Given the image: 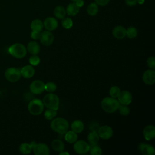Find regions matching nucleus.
<instances>
[{"instance_id":"nucleus-1","label":"nucleus","mask_w":155,"mask_h":155,"mask_svg":"<svg viewBox=\"0 0 155 155\" xmlns=\"http://www.w3.org/2000/svg\"><path fill=\"white\" fill-rule=\"evenodd\" d=\"M51 130L59 134H65L69 128L68 121L62 117L54 119L50 123Z\"/></svg>"},{"instance_id":"nucleus-2","label":"nucleus","mask_w":155,"mask_h":155,"mask_svg":"<svg viewBox=\"0 0 155 155\" xmlns=\"http://www.w3.org/2000/svg\"><path fill=\"white\" fill-rule=\"evenodd\" d=\"M120 103L116 98H113L112 97H107L104 98L101 102V105L102 110L108 113H113L115 112L119 106Z\"/></svg>"},{"instance_id":"nucleus-3","label":"nucleus","mask_w":155,"mask_h":155,"mask_svg":"<svg viewBox=\"0 0 155 155\" xmlns=\"http://www.w3.org/2000/svg\"><path fill=\"white\" fill-rule=\"evenodd\" d=\"M8 51L10 55L17 59H21L27 54L26 47L21 43H15L8 47Z\"/></svg>"},{"instance_id":"nucleus-4","label":"nucleus","mask_w":155,"mask_h":155,"mask_svg":"<svg viewBox=\"0 0 155 155\" xmlns=\"http://www.w3.org/2000/svg\"><path fill=\"white\" fill-rule=\"evenodd\" d=\"M44 105L48 108L57 110L59 108V99L58 96L52 93L46 94L42 100Z\"/></svg>"},{"instance_id":"nucleus-5","label":"nucleus","mask_w":155,"mask_h":155,"mask_svg":"<svg viewBox=\"0 0 155 155\" xmlns=\"http://www.w3.org/2000/svg\"><path fill=\"white\" fill-rule=\"evenodd\" d=\"M44 103L39 99H33L28 104V110L33 115H39L44 110Z\"/></svg>"},{"instance_id":"nucleus-6","label":"nucleus","mask_w":155,"mask_h":155,"mask_svg":"<svg viewBox=\"0 0 155 155\" xmlns=\"http://www.w3.org/2000/svg\"><path fill=\"white\" fill-rule=\"evenodd\" d=\"M4 76L5 79L10 82H17L21 77L20 69L16 67H10L5 70Z\"/></svg>"},{"instance_id":"nucleus-7","label":"nucleus","mask_w":155,"mask_h":155,"mask_svg":"<svg viewBox=\"0 0 155 155\" xmlns=\"http://www.w3.org/2000/svg\"><path fill=\"white\" fill-rule=\"evenodd\" d=\"M73 149L76 153L80 154H86L89 151L90 145L84 140H76L73 145Z\"/></svg>"},{"instance_id":"nucleus-8","label":"nucleus","mask_w":155,"mask_h":155,"mask_svg":"<svg viewBox=\"0 0 155 155\" xmlns=\"http://www.w3.org/2000/svg\"><path fill=\"white\" fill-rule=\"evenodd\" d=\"M30 90L35 94H41L45 90V84L40 80L33 81L30 85Z\"/></svg>"},{"instance_id":"nucleus-9","label":"nucleus","mask_w":155,"mask_h":155,"mask_svg":"<svg viewBox=\"0 0 155 155\" xmlns=\"http://www.w3.org/2000/svg\"><path fill=\"white\" fill-rule=\"evenodd\" d=\"M99 138L102 139H108L112 137L113 134V129L108 125L100 127L97 131Z\"/></svg>"},{"instance_id":"nucleus-10","label":"nucleus","mask_w":155,"mask_h":155,"mask_svg":"<svg viewBox=\"0 0 155 155\" xmlns=\"http://www.w3.org/2000/svg\"><path fill=\"white\" fill-rule=\"evenodd\" d=\"M40 41L42 44L45 46L50 45L54 41V36L50 31H44L40 34Z\"/></svg>"},{"instance_id":"nucleus-11","label":"nucleus","mask_w":155,"mask_h":155,"mask_svg":"<svg viewBox=\"0 0 155 155\" xmlns=\"http://www.w3.org/2000/svg\"><path fill=\"white\" fill-rule=\"evenodd\" d=\"M32 150L35 155H48L50 154V149L48 147L43 143H35Z\"/></svg>"},{"instance_id":"nucleus-12","label":"nucleus","mask_w":155,"mask_h":155,"mask_svg":"<svg viewBox=\"0 0 155 155\" xmlns=\"http://www.w3.org/2000/svg\"><path fill=\"white\" fill-rule=\"evenodd\" d=\"M117 100L120 104L128 105L132 101V95L131 93L128 91L124 90L122 91H120L117 97Z\"/></svg>"},{"instance_id":"nucleus-13","label":"nucleus","mask_w":155,"mask_h":155,"mask_svg":"<svg viewBox=\"0 0 155 155\" xmlns=\"http://www.w3.org/2000/svg\"><path fill=\"white\" fill-rule=\"evenodd\" d=\"M143 81L147 85H153L155 82V71L154 70L149 69L146 70L142 76Z\"/></svg>"},{"instance_id":"nucleus-14","label":"nucleus","mask_w":155,"mask_h":155,"mask_svg":"<svg viewBox=\"0 0 155 155\" xmlns=\"http://www.w3.org/2000/svg\"><path fill=\"white\" fill-rule=\"evenodd\" d=\"M44 26L47 30L53 31L54 30L58 25L57 20L53 17H48L44 21Z\"/></svg>"},{"instance_id":"nucleus-15","label":"nucleus","mask_w":155,"mask_h":155,"mask_svg":"<svg viewBox=\"0 0 155 155\" xmlns=\"http://www.w3.org/2000/svg\"><path fill=\"white\" fill-rule=\"evenodd\" d=\"M20 71H21V76L23 78L25 79H29L33 76L35 70L32 65H27L22 67L20 69Z\"/></svg>"},{"instance_id":"nucleus-16","label":"nucleus","mask_w":155,"mask_h":155,"mask_svg":"<svg viewBox=\"0 0 155 155\" xmlns=\"http://www.w3.org/2000/svg\"><path fill=\"white\" fill-rule=\"evenodd\" d=\"M138 148L143 155H154L155 153L154 147L150 144L142 143L139 145Z\"/></svg>"},{"instance_id":"nucleus-17","label":"nucleus","mask_w":155,"mask_h":155,"mask_svg":"<svg viewBox=\"0 0 155 155\" xmlns=\"http://www.w3.org/2000/svg\"><path fill=\"white\" fill-rule=\"evenodd\" d=\"M143 134L144 138L147 140H150L154 138L155 137V127L153 125H147L143 130Z\"/></svg>"},{"instance_id":"nucleus-18","label":"nucleus","mask_w":155,"mask_h":155,"mask_svg":"<svg viewBox=\"0 0 155 155\" xmlns=\"http://www.w3.org/2000/svg\"><path fill=\"white\" fill-rule=\"evenodd\" d=\"M112 34L114 38L118 39H122L126 36V29L121 25L115 27L113 31Z\"/></svg>"},{"instance_id":"nucleus-19","label":"nucleus","mask_w":155,"mask_h":155,"mask_svg":"<svg viewBox=\"0 0 155 155\" xmlns=\"http://www.w3.org/2000/svg\"><path fill=\"white\" fill-rule=\"evenodd\" d=\"M27 50L31 54L36 55L38 54L40 51V46L36 42L30 41L27 45Z\"/></svg>"},{"instance_id":"nucleus-20","label":"nucleus","mask_w":155,"mask_h":155,"mask_svg":"<svg viewBox=\"0 0 155 155\" xmlns=\"http://www.w3.org/2000/svg\"><path fill=\"white\" fill-rule=\"evenodd\" d=\"M30 27L32 31H35L36 33H41L43 29L44 24L41 20L36 19L31 22Z\"/></svg>"},{"instance_id":"nucleus-21","label":"nucleus","mask_w":155,"mask_h":155,"mask_svg":"<svg viewBox=\"0 0 155 155\" xmlns=\"http://www.w3.org/2000/svg\"><path fill=\"white\" fill-rule=\"evenodd\" d=\"M36 143L32 142L31 143H22L20 145L19 147V151L21 153L23 154H28L31 153L34 145Z\"/></svg>"},{"instance_id":"nucleus-22","label":"nucleus","mask_w":155,"mask_h":155,"mask_svg":"<svg viewBox=\"0 0 155 155\" xmlns=\"http://www.w3.org/2000/svg\"><path fill=\"white\" fill-rule=\"evenodd\" d=\"M80 8L76 5L75 2L70 3L66 8V13L70 16H75L76 15L79 11Z\"/></svg>"},{"instance_id":"nucleus-23","label":"nucleus","mask_w":155,"mask_h":155,"mask_svg":"<svg viewBox=\"0 0 155 155\" xmlns=\"http://www.w3.org/2000/svg\"><path fill=\"white\" fill-rule=\"evenodd\" d=\"M71 128L72 131L76 133H81L84 128V125L83 122L79 120H76L73 122L71 125Z\"/></svg>"},{"instance_id":"nucleus-24","label":"nucleus","mask_w":155,"mask_h":155,"mask_svg":"<svg viewBox=\"0 0 155 155\" xmlns=\"http://www.w3.org/2000/svg\"><path fill=\"white\" fill-rule=\"evenodd\" d=\"M51 147L52 148L58 152H62L64 150L65 148V145L64 142L59 140V139H55L52 141L51 142Z\"/></svg>"},{"instance_id":"nucleus-25","label":"nucleus","mask_w":155,"mask_h":155,"mask_svg":"<svg viewBox=\"0 0 155 155\" xmlns=\"http://www.w3.org/2000/svg\"><path fill=\"white\" fill-rule=\"evenodd\" d=\"M87 140L90 143V145H98V142L99 140V136L97 132L91 131L87 136Z\"/></svg>"},{"instance_id":"nucleus-26","label":"nucleus","mask_w":155,"mask_h":155,"mask_svg":"<svg viewBox=\"0 0 155 155\" xmlns=\"http://www.w3.org/2000/svg\"><path fill=\"white\" fill-rule=\"evenodd\" d=\"M54 15V16L59 19H62L63 18H65V15H66V10L64 8V7L61 6V5H58L56 6L53 11Z\"/></svg>"},{"instance_id":"nucleus-27","label":"nucleus","mask_w":155,"mask_h":155,"mask_svg":"<svg viewBox=\"0 0 155 155\" xmlns=\"http://www.w3.org/2000/svg\"><path fill=\"white\" fill-rule=\"evenodd\" d=\"M65 134V139L70 143H74L78 140V134L73 131H67Z\"/></svg>"},{"instance_id":"nucleus-28","label":"nucleus","mask_w":155,"mask_h":155,"mask_svg":"<svg viewBox=\"0 0 155 155\" xmlns=\"http://www.w3.org/2000/svg\"><path fill=\"white\" fill-rule=\"evenodd\" d=\"M99 11L98 5L95 2H92L87 7V12L88 14L90 16H95L97 15Z\"/></svg>"},{"instance_id":"nucleus-29","label":"nucleus","mask_w":155,"mask_h":155,"mask_svg":"<svg viewBox=\"0 0 155 155\" xmlns=\"http://www.w3.org/2000/svg\"><path fill=\"white\" fill-rule=\"evenodd\" d=\"M57 114V110L48 108L44 112V117L47 120L53 119Z\"/></svg>"},{"instance_id":"nucleus-30","label":"nucleus","mask_w":155,"mask_h":155,"mask_svg":"<svg viewBox=\"0 0 155 155\" xmlns=\"http://www.w3.org/2000/svg\"><path fill=\"white\" fill-rule=\"evenodd\" d=\"M137 35V29L134 27H130L126 30V36L130 39L134 38L135 37H136Z\"/></svg>"},{"instance_id":"nucleus-31","label":"nucleus","mask_w":155,"mask_h":155,"mask_svg":"<svg viewBox=\"0 0 155 155\" xmlns=\"http://www.w3.org/2000/svg\"><path fill=\"white\" fill-rule=\"evenodd\" d=\"M89 151L91 155H100L102 154V149L98 145H90Z\"/></svg>"},{"instance_id":"nucleus-32","label":"nucleus","mask_w":155,"mask_h":155,"mask_svg":"<svg viewBox=\"0 0 155 155\" xmlns=\"http://www.w3.org/2000/svg\"><path fill=\"white\" fill-rule=\"evenodd\" d=\"M110 95L113 98H117L120 93V90L117 86H113L110 89Z\"/></svg>"},{"instance_id":"nucleus-33","label":"nucleus","mask_w":155,"mask_h":155,"mask_svg":"<svg viewBox=\"0 0 155 155\" xmlns=\"http://www.w3.org/2000/svg\"><path fill=\"white\" fill-rule=\"evenodd\" d=\"M117 110H119V113L122 116H127L130 112V108L126 105L120 104Z\"/></svg>"},{"instance_id":"nucleus-34","label":"nucleus","mask_w":155,"mask_h":155,"mask_svg":"<svg viewBox=\"0 0 155 155\" xmlns=\"http://www.w3.org/2000/svg\"><path fill=\"white\" fill-rule=\"evenodd\" d=\"M62 25L64 28L66 29L70 28L73 25V21L70 18H64L62 19Z\"/></svg>"},{"instance_id":"nucleus-35","label":"nucleus","mask_w":155,"mask_h":155,"mask_svg":"<svg viewBox=\"0 0 155 155\" xmlns=\"http://www.w3.org/2000/svg\"><path fill=\"white\" fill-rule=\"evenodd\" d=\"M56 90V85L53 82H48L45 84V90L52 93Z\"/></svg>"},{"instance_id":"nucleus-36","label":"nucleus","mask_w":155,"mask_h":155,"mask_svg":"<svg viewBox=\"0 0 155 155\" xmlns=\"http://www.w3.org/2000/svg\"><path fill=\"white\" fill-rule=\"evenodd\" d=\"M29 63L31 64V65L36 66L40 63V58L36 54V55H32L29 58Z\"/></svg>"},{"instance_id":"nucleus-37","label":"nucleus","mask_w":155,"mask_h":155,"mask_svg":"<svg viewBox=\"0 0 155 155\" xmlns=\"http://www.w3.org/2000/svg\"><path fill=\"white\" fill-rule=\"evenodd\" d=\"M147 64L150 69L154 70L155 68V58L154 56L149 57L147 60Z\"/></svg>"},{"instance_id":"nucleus-38","label":"nucleus","mask_w":155,"mask_h":155,"mask_svg":"<svg viewBox=\"0 0 155 155\" xmlns=\"http://www.w3.org/2000/svg\"><path fill=\"white\" fill-rule=\"evenodd\" d=\"M99 125L97 123L95 122H91V124L89 126V128H90V130L91 131H94V132H97L99 128Z\"/></svg>"},{"instance_id":"nucleus-39","label":"nucleus","mask_w":155,"mask_h":155,"mask_svg":"<svg viewBox=\"0 0 155 155\" xmlns=\"http://www.w3.org/2000/svg\"><path fill=\"white\" fill-rule=\"evenodd\" d=\"M95 1V3L97 5H100V6H105L107 5L110 0H94Z\"/></svg>"},{"instance_id":"nucleus-40","label":"nucleus","mask_w":155,"mask_h":155,"mask_svg":"<svg viewBox=\"0 0 155 155\" xmlns=\"http://www.w3.org/2000/svg\"><path fill=\"white\" fill-rule=\"evenodd\" d=\"M40 34H41V33H36V32H35V31H31L30 36L32 39H33L35 40H37V39H39Z\"/></svg>"},{"instance_id":"nucleus-41","label":"nucleus","mask_w":155,"mask_h":155,"mask_svg":"<svg viewBox=\"0 0 155 155\" xmlns=\"http://www.w3.org/2000/svg\"><path fill=\"white\" fill-rule=\"evenodd\" d=\"M125 4L129 6H134L137 3V0H125Z\"/></svg>"},{"instance_id":"nucleus-42","label":"nucleus","mask_w":155,"mask_h":155,"mask_svg":"<svg viewBox=\"0 0 155 155\" xmlns=\"http://www.w3.org/2000/svg\"><path fill=\"white\" fill-rule=\"evenodd\" d=\"M76 4V5L79 7V8H81V7H82L83 5H84V1L83 0H78V1H76V2H74Z\"/></svg>"},{"instance_id":"nucleus-43","label":"nucleus","mask_w":155,"mask_h":155,"mask_svg":"<svg viewBox=\"0 0 155 155\" xmlns=\"http://www.w3.org/2000/svg\"><path fill=\"white\" fill-rule=\"evenodd\" d=\"M59 154H60V155H64V154L68 155V154H69V153H68V152H64V151H62V152H60V153H59Z\"/></svg>"},{"instance_id":"nucleus-44","label":"nucleus","mask_w":155,"mask_h":155,"mask_svg":"<svg viewBox=\"0 0 155 155\" xmlns=\"http://www.w3.org/2000/svg\"><path fill=\"white\" fill-rule=\"evenodd\" d=\"M144 2V0H137V2H138L140 4H142Z\"/></svg>"},{"instance_id":"nucleus-45","label":"nucleus","mask_w":155,"mask_h":155,"mask_svg":"<svg viewBox=\"0 0 155 155\" xmlns=\"http://www.w3.org/2000/svg\"><path fill=\"white\" fill-rule=\"evenodd\" d=\"M71 1H72L73 2H76V1H78V0H71Z\"/></svg>"}]
</instances>
